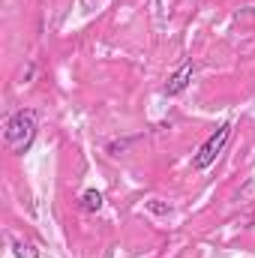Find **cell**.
Segmentation results:
<instances>
[{
	"instance_id": "1",
	"label": "cell",
	"mask_w": 255,
	"mask_h": 258,
	"mask_svg": "<svg viewBox=\"0 0 255 258\" xmlns=\"http://www.w3.org/2000/svg\"><path fill=\"white\" fill-rule=\"evenodd\" d=\"M36 129H39V117L36 111L30 108H21L15 111L9 120H6V129H3V141L12 153H27L33 138H36Z\"/></svg>"
},
{
	"instance_id": "2",
	"label": "cell",
	"mask_w": 255,
	"mask_h": 258,
	"mask_svg": "<svg viewBox=\"0 0 255 258\" xmlns=\"http://www.w3.org/2000/svg\"><path fill=\"white\" fill-rule=\"evenodd\" d=\"M228 138H231V120H225L216 132L207 135V141H204V144L195 150V156H192V168H195V171H207V168L216 162V156L225 150Z\"/></svg>"
},
{
	"instance_id": "3",
	"label": "cell",
	"mask_w": 255,
	"mask_h": 258,
	"mask_svg": "<svg viewBox=\"0 0 255 258\" xmlns=\"http://www.w3.org/2000/svg\"><path fill=\"white\" fill-rule=\"evenodd\" d=\"M192 75H195V63H192V57H186L183 63L177 66V72L165 81V87H162V93L165 96H180L186 87H189V81H192Z\"/></svg>"
},
{
	"instance_id": "4",
	"label": "cell",
	"mask_w": 255,
	"mask_h": 258,
	"mask_svg": "<svg viewBox=\"0 0 255 258\" xmlns=\"http://www.w3.org/2000/svg\"><path fill=\"white\" fill-rule=\"evenodd\" d=\"M81 210H87V213L102 210V192L99 189H84L81 192Z\"/></svg>"
},
{
	"instance_id": "5",
	"label": "cell",
	"mask_w": 255,
	"mask_h": 258,
	"mask_svg": "<svg viewBox=\"0 0 255 258\" xmlns=\"http://www.w3.org/2000/svg\"><path fill=\"white\" fill-rule=\"evenodd\" d=\"M12 255L15 258H39V249L27 240H12Z\"/></svg>"
},
{
	"instance_id": "6",
	"label": "cell",
	"mask_w": 255,
	"mask_h": 258,
	"mask_svg": "<svg viewBox=\"0 0 255 258\" xmlns=\"http://www.w3.org/2000/svg\"><path fill=\"white\" fill-rule=\"evenodd\" d=\"M147 210H150V213H156V216H168V213H171V207H168V204H162V201H156V198H153V201H147Z\"/></svg>"
}]
</instances>
